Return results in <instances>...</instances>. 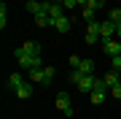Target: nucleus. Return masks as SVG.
Instances as JSON below:
<instances>
[{"label":"nucleus","instance_id":"f257e3e1","mask_svg":"<svg viewBox=\"0 0 121 119\" xmlns=\"http://www.w3.org/2000/svg\"><path fill=\"white\" fill-rule=\"evenodd\" d=\"M13 57H16V62H19V68H22V71L43 68V57H32V54H27L22 46H19V49H13Z\"/></svg>","mask_w":121,"mask_h":119},{"label":"nucleus","instance_id":"f03ea898","mask_svg":"<svg viewBox=\"0 0 121 119\" xmlns=\"http://www.w3.org/2000/svg\"><path fill=\"white\" fill-rule=\"evenodd\" d=\"M108 84H105V79H97V84H94V89H91V106H102L105 103V97H108Z\"/></svg>","mask_w":121,"mask_h":119},{"label":"nucleus","instance_id":"7ed1b4c3","mask_svg":"<svg viewBox=\"0 0 121 119\" xmlns=\"http://www.w3.org/2000/svg\"><path fill=\"white\" fill-rule=\"evenodd\" d=\"M83 41H86L89 46H94L97 41H102V35H99V19L89 22V27H86V35H83Z\"/></svg>","mask_w":121,"mask_h":119},{"label":"nucleus","instance_id":"20e7f679","mask_svg":"<svg viewBox=\"0 0 121 119\" xmlns=\"http://www.w3.org/2000/svg\"><path fill=\"white\" fill-rule=\"evenodd\" d=\"M116 22H110V19H99V35H102V41H108L116 35Z\"/></svg>","mask_w":121,"mask_h":119},{"label":"nucleus","instance_id":"39448f33","mask_svg":"<svg viewBox=\"0 0 121 119\" xmlns=\"http://www.w3.org/2000/svg\"><path fill=\"white\" fill-rule=\"evenodd\" d=\"M56 108H59L65 116H73V106H70V95L67 92H59V95H56Z\"/></svg>","mask_w":121,"mask_h":119},{"label":"nucleus","instance_id":"423d86ee","mask_svg":"<svg viewBox=\"0 0 121 119\" xmlns=\"http://www.w3.org/2000/svg\"><path fill=\"white\" fill-rule=\"evenodd\" d=\"M102 52L108 54V57L121 54V41H118V38H108V41H102Z\"/></svg>","mask_w":121,"mask_h":119},{"label":"nucleus","instance_id":"0eeeda50","mask_svg":"<svg viewBox=\"0 0 121 119\" xmlns=\"http://www.w3.org/2000/svg\"><path fill=\"white\" fill-rule=\"evenodd\" d=\"M46 14H48V16H51V22H54V19L65 16V8H62L59 3H54V0H46Z\"/></svg>","mask_w":121,"mask_h":119},{"label":"nucleus","instance_id":"6e6552de","mask_svg":"<svg viewBox=\"0 0 121 119\" xmlns=\"http://www.w3.org/2000/svg\"><path fill=\"white\" fill-rule=\"evenodd\" d=\"M51 27L56 33H70V27H73V22H70V16L65 14V16H59V19H54L51 22Z\"/></svg>","mask_w":121,"mask_h":119},{"label":"nucleus","instance_id":"1a4fd4ad","mask_svg":"<svg viewBox=\"0 0 121 119\" xmlns=\"http://www.w3.org/2000/svg\"><path fill=\"white\" fill-rule=\"evenodd\" d=\"M22 84H24V76H22V73H11L8 81H5V89H8V92H16Z\"/></svg>","mask_w":121,"mask_h":119},{"label":"nucleus","instance_id":"9d476101","mask_svg":"<svg viewBox=\"0 0 121 119\" xmlns=\"http://www.w3.org/2000/svg\"><path fill=\"white\" fill-rule=\"evenodd\" d=\"M94 84H97V79H94V73H91V76H83L75 87H78V92H91V89H94Z\"/></svg>","mask_w":121,"mask_h":119},{"label":"nucleus","instance_id":"9b49d317","mask_svg":"<svg viewBox=\"0 0 121 119\" xmlns=\"http://www.w3.org/2000/svg\"><path fill=\"white\" fill-rule=\"evenodd\" d=\"M27 11H30L32 16L43 14V11H46V0H43V3H38V0H27Z\"/></svg>","mask_w":121,"mask_h":119},{"label":"nucleus","instance_id":"f8f14e48","mask_svg":"<svg viewBox=\"0 0 121 119\" xmlns=\"http://www.w3.org/2000/svg\"><path fill=\"white\" fill-rule=\"evenodd\" d=\"M13 95H16L19 100H27V97H32V84H30V81H24V84H22V87H19Z\"/></svg>","mask_w":121,"mask_h":119},{"label":"nucleus","instance_id":"ddd939ff","mask_svg":"<svg viewBox=\"0 0 121 119\" xmlns=\"http://www.w3.org/2000/svg\"><path fill=\"white\" fill-rule=\"evenodd\" d=\"M22 49H24L27 54H32V57H40V43H38V41H27Z\"/></svg>","mask_w":121,"mask_h":119},{"label":"nucleus","instance_id":"4468645a","mask_svg":"<svg viewBox=\"0 0 121 119\" xmlns=\"http://www.w3.org/2000/svg\"><path fill=\"white\" fill-rule=\"evenodd\" d=\"M43 68H46V65H43ZM43 68H32V71H27L30 81H38V84H43V81H46V76H43Z\"/></svg>","mask_w":121,"mask_h":119},{"label":"nucleus","instance_id":"2eb2a0df","mask_svg":"<svg viewBox=\"0 0 121 119\" xmlns=\"http://www.w3.org/2000/svg\"><path fill=\"white\" fill-rule=\"evenodd\" d=\"M78 71H81L83 76H91V73H94V60H81Z\"/></svg>","mask_w":121,"mask_h":119},{"label":"nucleus","instance_id":"dca6fc26","mask_svg":"<svg viewBox=\"0 0 121 119\" xmlns=\"http://www.w3.org/2000/svg\"><path fill=\"white\" fill-rule=\"evenodd\" d=\"M105 84H108V89H113L118 84V71H110V73H105Z\"/></svg>","mask_w":121,"mask_h":119},{"label":"nucleus","instance_id":"f3484780","mask_svg":"<svg viewBox=\"0 0 121 119\" xmlns=\"http://www.w3.org/2000/svg\"><path fill=\"white\" fill-rule=\"evenodd\" d=\"M5 22H8V8H5V0L0 3V30H5Z\"/></svg>","mask_w":121,"mask_h":119},{"label":"nucleus","instance_id":"a211bd4d","mask_svg":"<svg viewBox=\"0 0 121 119\" xmlns=\"http://www.w3.org/2000/svg\"><path fill=\"white\" fill-rule=\"evenodd\" d=\"M43 76H46V81H43V84H46V87H48V84L54 81V76H56V71H54L51 65H46V68H43Z\"/></svg>","mask_w":121,"mask_h":119},{"label":"nucleus","instance_id":"6ab92c4d","mask_svg":"<svg viewBox=\"0 0 121 119\" xmlns=\"http://www.w3.org/2000/svg\"><path fill=\"white\" fill-rule=\"evenodd\" d=\"M86 8H91V11L97 14V11H102V8H105V0H89V3H86Z\"/></svg>","mask_w":121,"mask_h":119},{"label":"nucleus","instance_id":"aec40b11","mask_svg":"<svg viewBox=\"0 0 121 119\" xmlns=\"http://www.w3.org/2000/svg\"><path fill=\"white\" fill-rule=\"evenodd\" d=\"M81 19H83V22L89 24V22H94V19H97V14L91 11V8H83V11H81Z\"/></svg>","mask_w":121,"mask_h":119},{"label":"nucleus","instance_id":"412c9836","mask_svg":"<svg viewBox=\"0 0 121 119\" xmlns=\"http://www.w3.org/2000/svg\"><path fill=\"white\" fill-rule=\"evenodd\" d=\"M108 19L118 24V22H121V8H110V11H108Z\"/></svg>","mask_w":121,"mask_h":119},{"label":"nucleus","instance_id":"4be33fe9","mask_svg":"<svg viewBox=\"0 0 121 119\" xmlns=\"http://www.w3.org/2000/svg\"><path fill=\"white\" fill-rule=\"evenodd\" d=\"M54 3H59V5H62V8H65V11H73L75 5H78L75 0H54Z\"/></svg>","mask_w":121,"mask_h":119},{"label":"nucleus","instance_id":"5701e85b","mask_svg":"<svg viewBox=\"0 0 121 119\" xmlns=\"http://www.w3.org/2000/svg\"><path fill=\"white\" fill-rule=\"evenodd\" d=\"M110 71H118V73H121V57H118V54L110 57Z\"/></svg>","mask_w":121,"mask_h":119},{"label":"nucleus","instance_id":"b1692460","mask_svg":"<svg viewBox=\"0 0 121 119\" xmlns=\"http://www.w3.org/2000/svg\"><path fill=\"white\" fill-rule=\"evenodd\" d=\"M110 95H113V100H121V81H118L116 87L110 89Z\"/></svg>","mask_w":121,"mask_h":119},{"label":"nucleus","instance_id":"393cba45","mask_svg":"<svg viewBox=\"0 0 121 119\" xmlns=\"http://www.w3.org/2000/svg\"><path fill=\"white\" fill-rule=\"evenodd\" d=\"M81 79H83V73H81V71H78V68H75V71L70 73V81H73V84H78V81H81Z\"/></svg>","mask_w":121,"mask_h":119},{"label":"nucleus","instance_id":"a878e982","mask_svg":"<svg viewBox=\"0 0 121 119\" xmlns=\"http://www.w3.org/2000/svg\"><path fill=\"white\" fill-rule=\"evenodd\" d=\"M81 60H83V57H75V54H73V57H70V68H73V71H75V68L81 65Z\"/></svg>","mask_w":121,"mask_h":119},{"label":"nucleus","instance_id":"bb28decb","mask_svg":"<svg viewBox=\"0 0 121 119\" xmlns=\"http://www.w3.org/2000/svg\"><path fill=\"white\" fill-rule=\"evenodd\" d=\"M75 3L81 5V8H86V3H89V0H75Z\"/></svg>","mask_w":121,"mask_h":119},{"label":"nucleus","instance_id":"cd10ccee","mask_svg":"<svg viewBox=\"0 0 121 119\" xmlns=\"http://www.w3.org/2000/svg\"><path fill=\"white\" fill-rule=\"evenodd\" d=\"M116 35H118V41H121V24H118V27H116Z\"/></svg>","mask_w":121,"mask_h":119},{"label":"nucleus","instance_id":"c85d7f7f","mask_svg":"<svg viewBox=\"0 0 121 119\" xmlns=\"http://www.w3.org/2000/svg\"><path fill=\"white\" fill-rule=\"evenodd\" d=\"M118 3H121V0H118Z\"/></svg>","mask_w":121,"mask_h":119},{"label":"nucleus","instance_id":"c756f323","mask_svg":"<svg viewBox=\"0 0 121 119\" xmlns=\"http://www.w3.org/2000/svg\"><path fill=\"white\" fill-rule=\"evenodd\" d=\"M118 57H121V54H118Z\"/></svg>","mask_w":121,"mask_h":119},{"label":"nucleus","instance_id":"7c9ffc66","mask_svg":"<svg viewBox=\"0 0 121 119\" xmlns=\"http://www.w3.org/2000/svg\"><path fill=\"white\" fill-rule=\"evenodd\" d=\"M118 24H121V22H118Z\"/></svg>","mask_w":121,"mask_h":119}]
</instances>
